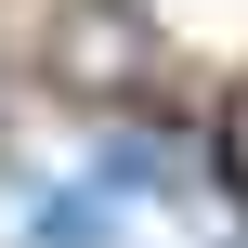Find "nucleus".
Returning a JSON list of instances; mask_svg holds the SVG:
<instances>
[{
    "instance_id": "f257e3e1",
    "label": "nucleus",
    "mask_w": 248,
    "mask_h": 248,
    "mask_svg": "<svg viewBox=\"0 0 248 248\" xmlns=\"http://www.w3.org/2000/svg\"><path fill=\"white\" fill-rule=\"evenodd\" d=\"M52 65H65L78 92H131V78L157 65V39H144L118 0H78V13H65V39H52Z\"/></svg>"
},
{
    "instance_id": "f03ea898",
    "label": "nucleus",
    "mask_w": 248,
    "mask_h": 248,
    "mask_svg": "<svg viewBox=\"0 0 248 248\" xmlns=\"http://www.w3.org/2000/svg\"><path fill=\"white\" fill-rule=\"evenodd\" d=\"M92 196H105V209H131V196H183V157H170L157 131H105V144H92Z\"/></svg>"
},
{
    "instance_id": "7ed1b4c3",
    "label": "nucleus",
    "mask_w": 248,
    "mask_h": 248,
    "mask_svg": "<svg viewBox=\"0 0 248 248\" xmlns=\"http://www.w3.org/2000/svg\"><path fill=\"white\" fill-rule=\"evenodd\" d=\"M26 248H131V235L92 183H52V196H26Z\"/></svg>"
},
{
    "instance_id": "20e7f679",
    "label": "nucleus",
    "mask_w": 248,
    "mask_h": 248,
    "mask_svg": "<svg viewBox=\"0 0 248 248\" xmlns=\"http://www.w3.org/2000/svg\"><path fill=\"white\" fill-rule=\"evenodd\" d=\"M222 170H235V196H248V92L222 105Z\"/></svg>"
}]
</instances>
